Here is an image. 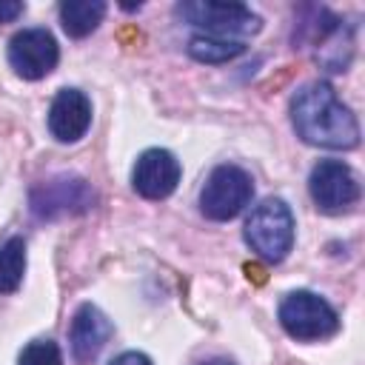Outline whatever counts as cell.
Here are the masks:
<instances>
[{
  "mask_svg": "<svg viewBox=\"0 0 365 365\" xmlns=\"http://www.w3.org/2000/svg\"><path fill=\"white\" fill-rule=\"evenodd\" d=\"M308 191H311V200L317 202V208L325 214H342L359 200L356 174L342 160L317 163L308 177Z\"/></svg>",
  "mask_w": 365,
  "mask_h": 365,
  "instance_id": "6",
  "label": "cell"
},
{
  "mask_svg": "<svg viewBox=\"0 0 365 365\" xmlns=\"http://www.w3.org/2000/svg\"><path fill=\"white\" fill-rule=\"evenodd\" d=\"M291 120L297 134L319 148H354L359 125L351 108L328 83H308L291 100Z\"/></svg>",
  "mask_w": 365,
  "mask_h": 365,
  "instance_id": "1",
  "label": "cell"
},
{
  "mask_svg": "<svg viewBox=\"0 0 365 365\" xmlns=\"http://www.w3.org/2000/svg\"><path fill=\"white\" fill-rule=\"evenodd\" d=\"M245 271H248V277H254L257 282H262V268L259 265H245Z\"/></svg>",
  "mask_w": 365,
  "mask_h": 365,
  "instance_id": "18",
  "label": "cell"
},
{
  "mask_svg": "<svg viewBox=\"0 0 365 365\" xmlns=\"http://www.w3.org/2000/svg\"><path fill=\"white\" fill-rule=\"evenodd\" d=\"M180 160L165 151V148H148L137 157V165H134V174H131V182H134V191L145 200H163L168 197L177 182H180Z\"/></svg>",
  "mask_w": 365,
  "mask_h": 365,
  "instance_id": "8",
  "label": "cell"
},
{
  "mask_svg": "<svg viewBox=\"0 0 365 365\" xmlns=\"http://www.w3.org/2000/svg\"><path fill=\"white\" fill-rule=\"evenodd\" d=\"M245 242L268 262L285 259V254L294 245V214H291V208L277 197L262 200L251 211V217L245 220Z\"/></svg>",
  "mask_w": 365,
  "mask_h": 365,
  "instance_id": "2",
  "label": "cell"
},
{
  "mask_svg": "<svg viewBox=\"0 0 365 365\" xmlns=\"http://www.w3.org/2000/svg\"><path fill=\"white\" fill-rule=\"evenodd\" d=\"M254 197V182H251V174L242 171L240 165H217L202 191H200V211L208 217V220H231L237 217Z\"/></svg>",
  "mask_w": 365,
  "mask_h": 365,
  "instance_id": "3",
  "label": "cell"
},
{
  "mask_svg": "<svg viewBox=\"0 0 365 365\" xmlns=\"http://www.w3.org/2000/svg\"><path fill=\"white\" fill-rule=\"evenodd\" d=\"M26 271V242L20 237H11L6 245H0V294L17 291Z\"/></svg>",
  "mask_w": 365,
  "mask_h": 365,
  "instance_id": "13",
  "label": "cell"
},
{
  "mask_svg": "<svg viewBox=\"0 0 365 365\" xmlns=\"http://www.w3.org/2000/svg\"><path fill=\"white\" fill-rule=\"evenodd\" d=\"M91 200H94V194L88 191V185L83 180H51L34 191L31 208L37 217H54V214H66L74 208L83 211L91 205Z\"/></svg>",
  "mask_w": 365,
  "mask_h": 365,
  "instance_id": "11",
  "label": "cell"
},
{
  "mask_svg": "<svg viewBox=\"0 0 365 365\" xmlns=\"http://www.w3.org/2000/svg\"><path fill=\"white\" fill-rule=\"evenodd\" d=\"M111 331H114V328H111L108 317H106L97 305H88V302L80 305V311H77L74 319H71V334H68L74 359H77V362L94 359V356L103 351V345L108 342Z\"/></svg>",
  "mask_w": 365,
  "mask_h": 365,
  "instance_id": "10",
  "label": "cell"
},
{
  "mask_svg": "<svg viewBox=\"0 0 365 365\" xmlns=\"http://www.w3.org/2000/svg\"><path fill=\"white\" fill-rule=\"evenodd\" d=\"M17 14H23V3H17V0H0V23H9Z\"/></svg>",
  "mask_w": 365,
  "mask_h": 365,
  "instance_id": "17",
  "label": "cell"
},
{
  "mask_svg": "<svg viewBox=\"0 0 365 365\" xmlns=\"http://www.w3.org/2000/svg\"><path fill=\"white\" fill-rule=\"evenodd\" d=\"M17 365H63V354L51 339H34L23 348Z\"/></svg>",
  "mask_w": 365,
  "mask_h": 365,
  "instance_id": "15",
  "label": "cell"
},
{
  "mask_svg": "<svg viewBox=\"0 0 365 365\" xmlns=\"http://www.w3.org/2000/svg\"><path fill=\"white\" fill-rule=\"evenodd\" d=\"M279 322L288 336L311 342V339H325L339 328L336 311L317 294L311 291H294L282 299L279 305Z\"/></svg>",
  "mask_w": 365,
  "mask_h": 365,
  "instance_id": "4",
  "label": "cell"
},
{
  "mask_svg": "<svg viewBox=\"0 0 365 365\" xmlns=\"http://www.w3.org/2000/svg\"><path fill=\"white\" fill-rule=\"evenodd\" d=\"M60 60L57 40L48 29H23L9 40V66L23 80L46 77Z\"/></svg>",
  "mask_w": 365,
  "mask_h": 365,
  "instance_id": "7",
  "label": "cell"
},
{
  "mask_svg": "<svg viewBox=\"0 0 365 365\" xmlns=\"http://www.w3.org/2000/svg\"><path fill=\"white\" fill-rule=\"evenodd\" d=\"M242 43L240 40H220V37H202L197 34L191 43H188V51L194 60L200 63H222V60H231L237 54H242Z\"/></svg>",
  "mask_w": 365,
  "mask_h": 365,
  "instance_id": "14",
  "label": "cell"
},
{
  "mask_svg": "<svg viewBox=\"0 0 365 365\" xmlns=\"http://www.w3.org/2000/svg\"><path fill=\"white\" fill-rule=\"evenodd\" d=\"M103 14H106L103 0H66L60 6V23H63L66 34H71V37L91 34L100 26Z\"/></svg>",
  "mask_w": 365,
  "mask_h": 365,
  "instance_id": "12",
  "label": "cell"
},
{
  "mask_svg": "<svg viewBox=\"0 0 365 365\" xmlns=\"http://www.w3.org/2000/svg\"><path fill=\"white\" fill-rule=\"evenodd\" d=\"M177 14L191 26L205 29L208 37H220V40L259 31V17L240 3H180Z\"/></svg>",
  "mask_w": 365,
  "mask_h": 365,
  "instance_id": "5",
  "label": "cell"
},
{
  "mask_svg": "<svg viewBox=\"0 0 365 365\" xmlns=\"http://www.w3.org/2000/svg\"><path fill=\"white\" fill-rule=\"evenodd\" d=\"M200 365H234L231 359H222V356H217V359H208V362H200Z\"/></svg>",
  "mask_w": 365,
  "mask_h": 365,
  "instance_id": "19",
  "label": "cell"
},
{
  "mask_svg": "<svg viewBox=\"0 0 365 365\" xmlns=\"http://www.w3.org/2000/svg\"><path fill=\"white\" fill-rule=\"evenodd\" d=\"M91 125V103L83 91L77 88H63L51 100L48 108V131L60 143H74L80 140Z\"/></svg>",
  "mask_w": 365,
  "mask_h": 365,
  "instance_id": "9",
  "label": "cell"
},
{
  "mask_svg": "<svg viewBox=\"0 0 365 365\" xmlns=\"http://www.w3.org/2000/svg\"><path fill=\"white\" fill-rule=\"evenodd\" d=\"M108 365H151V359L145 354H137V351H125L120 354L117 359H111Z\"/></svg>",
  "mask_w": 365,
  "mask_h": 365,
  "instance_id": "16",
  "label": "cell"
}]
</instances>
